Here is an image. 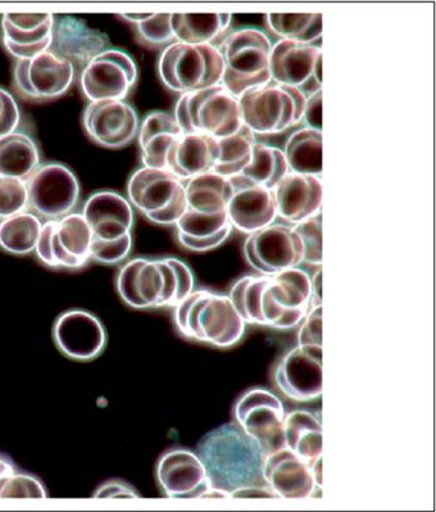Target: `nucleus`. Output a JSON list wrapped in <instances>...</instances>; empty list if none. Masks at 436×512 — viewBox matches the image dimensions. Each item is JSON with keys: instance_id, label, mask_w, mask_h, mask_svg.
I'll return each instance as SVG.
<instances>
[{"instance_id": "aec40b11", "label": "nucleus", "mask_w": 436, "mask_h": 512, "mask_svg": "<svg viewBox=\"0 0 436 512\" xmlns=\"http://www.w3.org/2000/svg\"><path fill=\"white\" fill-rule=\"evenodd\" d=\"M108 48H111V40L106 33L93 29L80 18L54 15L52 45L49 51L71 62L76 75Z\"/></svg>"}, {"instance_id": "4c0bfd02", "label": "nucleus", "mask_w": 436, "mask_h": 512, "mask_svg": "<svg viewBox=\"0 0 436 512\" xmlns=\"http://www.w3.org/2000/svg\"><path fill=\"white\" fill-rule=\"evenodd\" d=\"M58 220L44 221L42 233L36 244L34 255L44 267L52 270H81L89 265L88 260L67 253L58 242Z\"/></svg>"}, {"instance_id": "09e8293b", "label": "nucleus", "mask_w": 436, "mask_h": 512, "mask_svg": "<svg viewBox=\"0 0 436 512\" xmlns=\"http://www.w3.org/2000/svg\"><path fill=\"white\" fill-rule=\"evenodd\" d=\"M167 261L174 267L177 280H179V291H177L175 303L177 305V303L183 301L184 298L195 291L194 274L190 267L185 262L179 260V258L167 257Z\"/></svg>"}, {"instance_id": "cd10ccee", "label": "nucleus", "mask_w": 436, "mask_h": 512, "mask_svg": "<svg viewBox=\"0 0 436 512\" xmlns=\"http://www.w3.org/2000/svg\"><path fill=\"white\" fill-rule=\"evenodd\" d=\"M38 140L25 128L0 138V176L29 180L42 166Z\"/></svg>"}, {"instance_id": "7c9ffc66", "label": "nucleus", "mask_w": 436, "mask_h": 512, "mask_svg": "<svg viewBox=\"0 0 436 512\" xmlns=\"http://www.w3.org/2000/svg\"><path fill=\"white\" fill-rule=\"evenodd\" d=\"M285 446L288 450L312 464L322 456L324 437L322 425L312 412L299 410L285 416Z\"/></svg>"}, {"instance_id": "37998d69", "label": "nucleus", "mask_w": 436, "mask_h": 512, "mask_svg": "<svg viewBox=\"0 0 436 512\" xmlns=\"http://www.w3.org/2000/svg\"><path fill=\"white\" fill-rule=\"evenodd\" d=\"M48 489L36 475L18 469L0 488V500L7 498H47Z\"/></svg>"}, {"instance_id": "2eb2a0df", "label": "nucleus", "mask_w": 436, "mask_h": 512, "mask_svg": "<svg viewBox=\"0 0 436 512\" xmlns=\"http://www.w3.org/2000/svg\"><path fill=\"white\" fill-rule=\"evenodd\" d=\"M271 76L276 85L301 90L306 97L322 90V49L281 39L272 47Z\"/></svg>"}, {"instance_id": "f8f14e48", "label": "nucleus", "mask_w": 436, "mask_h": 512, "mask_svg": "<svg viewBox=\"0 0 436 512\" xmlns=\"http://www.w3.org/2000/svg\"><path fill=\"white\" fill-rule=\"evenodd\" d=\"M27 189L29 210L45 221L61 220L79 205V179L65 163L43 162L27 180Z\"/></svg>"}, {"instance_id": "6ab92c4d", "label": "nucleus", "mask_w": 436, "mask_h": 512, "mask_svg": "<svg viewBox=\"0 0 436 512\" xmlns=\"http://www.w3.org/2000/svg\"><path fill=\"white\" fill-rule=\"evenodd\" d=\"M229 179L234 193L227 206V216L233 228L252 234L274 224L279 216L274 190L262 187L243 175Z\"/></svg>"}, {"instance_id": "f03ea898", "label": "nucleus", "mask_w": 436, "mask_h": 512, "mask_svg": "<svg viewBox=\"0 0 436 512\" xmlns=\"http://www.w3.org/2000/svg\"><path fill=\"white\" fill-rule=\"evenodd\" d=\"M172 308L177 332L190 341L229 348L244 337L247 324L225 294L195 289Z\"/></svg>"}, {"instance_id": "f3484780", "label": "nucleus", "mask_w": 436, "mask_h": 512, "mask_svg": "<svg viewBox=\"0 0 436 512\" xmlns=\"http://www.w3.org/2000/svg\"><path fill=\"white\" fill-rule=\"evenodd\" d=\"M83 128L99 147L121 149L138 138V113L126 101L89 102L83 113Z\"/></svg>"}, {"instance_id": "6e6d98bb", "label": "nucleus", "mask_w": 436, "mask_h": 512, "mask_svg": "<svg viewBox=\"0 0 436 512\" xmlns=\"http://www.w3.org/2000/svg\"><path fill=\"white\" fill-rule=\"evenodd\" d=\"M222 500V498H230V493L224 491V489L211 487L207 492H204L201 496V500Z\"/></svg>"}, {"instance_id": "dca6fc26", "label": "nucleus", "mask_w": 436, "mask_h": 512, "mask_svg": "<svg viewBox=\"0 0 436 512\" xmlns=\"http://www.w3.org/2000/svg\"><path fill=\"white\" fill-rule=\"evenodd\" d=\"M53 342L67 359L89 362L106 350V326L98 316L83 308L62 312L53 324Z\"/></svg>"}, {"instance_id": "4d7b16f0", "label": "nucleus", "mask_w": 436, "mask_h": 512, "mask_svg": "<svg viewBox=\"0 0 436 512\" xmlns=\"http://www.w3.org/2000/svg\"><path fill=\"white\" fill-rule=\"evenodd\" d=\"M311 470L316 486L322 488V456L312 462Z\"/></svg>"}, {"instance_id": "8fccbe9b", "label": "nucleus", "mask_w": 436, "mask_h": 512, "mask_svg": "<svg viewBox=\"0 0 436 512\" xmlns=\"http://www.w3.org/2000/svg\"><path fill=\"white\" fill-rule=\"evenodd\" d=\"M303 120L307 122L308 128L322 131V90L307 98Z\"/></svg>"}, {"instance_id": "72a5a7b5", "label": "nucleus", "mask_w": 436, "mask_h": 512, "mask_svg": "<svg viewBox=\"0 0 436 512\" xmlns=\"http://www.w3.org/2000/svg\"><path fill=\"white\" fill-rule=\"evenodd\" d=\"M53 25L54 22L40 30L21 31L0 18V44L13 60H31L51 49Z\"/></svg>"}, {"instance_id": "c756f323", "label": "nucleus", "mask_w": 436, "mask_h": 512, "mask_svg": "<svg viewBox=\"0 0 436 512\" xmlns=\"http://www.w3.org/2000/svg\"><path fill=\"white\" fill-rule=\"evenodd\" d=\"M231 13H172L175 40L190 45H207L226 33Z\"/></svg>"}, {"instance_id": "ea45409f", "label": "nucleus", "mask_w": 436, "mask_h": 512, "mask_svg": "<svg viewBox=\"0 0 436 512\" xmlns=\"http://www.w3.org/2000/svg\"><path fill=\"white\" fill-rule=\"evenodd\" d=\"M29 211L27 181L0 176V221Z\"/></svg>"}, {"instance_id": "473e14b6", "label": "nucleus", "mask_w": 436, "mask_h": 512, "mask_svg": "<svg viewBox=\"0 0 436 512\" xmlns=\"http://www.w3.org/2000/svg\"><path fill=\"white\" fill-rule=\"evenodd\" d=\"M283 152L290 171L316 176L322 174V131L310 128L295 131Z\"/></svg>"}, {"instance_id": "0eeeda50", "label": "nucleus", "mask_w": 436, "mask_h": 512, "mask_svg": "<svg viewBox=\"0 0 436 512\" xmlns=\"http://www.w3.org/2000/svg\"><path fill=\"white\" fill-rule=\"evenodd\" d=\"M116 291L125 305L135 310L174 307L179 280L167 257L151 260L136 257L122 264Z\"/></svg>"}, {"instance_id": "a878e982", "label": "nucleus", "mask_w": 436, "mask_h": 512, "mask_svg": "<svg viewBox=\"0 0 436 512\" xmlns=\"http://www.w3.org/2000/svg\"><path fill=\"white\" fill-rule=\"evenodd\" d=\"M174 115L153 111L140 122L138 142L144 167L166 169L168 151L183 135Z\"/></svg>"}, {"instance_id": "9b49d317", "label": "nucleus", "mask_w": 436, "mask_h": 512, "mask_svg": "<svg viewBox=\"0 0 436 512\" xmlns=\"http://www.w3.org/2000/svg\"><path fill=\"white\" fill-rule=\"evenodd\" d=\"M138 83V66L124 49L108 48L80 71L81 93L89 102L126 101Z\"/></svg>"}, {"instance_id": "4468645a", "label": "nucleus", "mask_w": 436, "mask_h": 512, "mask_svg": "<svg viewBox=\"0 0 436 512\" xmlns=\"http://www.w3.org/2000/svg\"><path fill=\"white\" fill-rule=\"evenodd\" d=\"M244 256L258 273L272 276L301 265L304 249L293 226L272 224L248 234L244 242Z\"/></svg>"}, {"instance_id": "a19ab883", "label": "nucleus", "mask_w": 436, "mask_h": 512, "mask_svg": "<svg viewBox=\"0 0 436 512\" xmlns=\"http://www.w3.org/2000/svg\"><path fill=\"white\" fill-rule=\"evenodd\" d=\"M171 18L172 13H152L148 20L135 25V33L140 43L148 47H161V45L175 43Z\"/></svg>"}, {"instance_id": "603ef678", "label": "nucleus", "mask_w": 436, "mask_h": 512, "mask_svg": "<svg viewBox=\"0 0 436 512\" xmlns=\"http://www.w3.org/2000/svg\"><path fill=\"white\" fill-rule=\"evenodd\" d=\"M17 470L18 468L15 461H13L11 457L4 455V453H0V488H2L3 483L6 482L9 475H12Z\"/></svg>"}, {"instance_id": "58836bf2", "label": "nucleus", "mask_w": 436, "mask_h": 512, "mask_svg": "<svg viewBox=\"0 0 436 512\" xmlns=\"http://www.w3.org/2000/svg\"><path fill=\"white\" fill-rule=\"evenodd\" d=\"M57 238L62 248L71 256L90 261L93 231L83 214L72 212L58 220Z\"/></svg>"}, {"instance_id": "393cba45", "label": "nucleus", "mask_w": 436, "mask_h": 512, "mask_svg": "<svg viewBox=\"0 0 436 512\" xmlns=\"http://www.w3.org/2000/svg\"><path fill=\"white\" fill-rule=\"evenodd\" d=\"M220 142L206 134H183L167 154L166 169L186 181L215 170Z\"/></svg>"}, {"instance_id": "bb28decb", "label": "nucleus", "mask_w": 436, "mask_h": 512, "mask_svg": "<svg viewBox=\"0 0 436 512\" xmlns=\"http://www.w3.org/2000/svg\"><path fill=\"white\" fill-rule=\"evenodd\" d=\"M175 226L177 242L193 252L212 251L222 246L234 229L227 212L207 215L190 210H186Z\"/></svg>"}, {"instance_id": "6e6552de", "label": "nucleus", "mask_w": 436, "mask_h": 512, "mask_svg": "<svg viewBox=\"0 0 436 512\" xmlns=\"http://www.w3.org/2000/svg\"><path fill=\"white\" fill-rule=\"evenodd\" d=\"M127 199L153 224L175 226L188 210L185 183L167 169L140 167L127 181Z\"/></svg>"}, {"instance_id": "79ce46f5", "label": "nucleus", "mask_w": 436, "mask_h": 512, "mask_svg": "<svg viewBox=\"0 0 436 512\" xmlns=\"http://www.w3.org/2000/svg\"><path fill=\"white\" fill-rule=\"evenodd\" d=\"M293 229L302 240L303 262L308 265L322 266V215L317 214L310 219L294 224Z\"/></svg>"}, {"instance_id": "de8ad7c7", "label": "nucleus", "mask_w": 436, "mask_h": 512, "mask_svg": "<svg viewBox=\"0 0 436 512\" xmlns=\"http://www.w3.org/2000/svg\"><path fill=\"white\" fill-rule=\"evenodd\" d=\"M93 497L97 500H135L140 498V493L125 480L111 479L95 489Z\"/></svg>"}, {"instance_id": "c9c22d12", "label": "nucleus", "mask_w": 436, "mask_h": 512, "mask_svg": "<svg viewBox=\"0 0 436 512\" xmlns=\"http://www.w3.org/2000/svg\"><path fill=\"white\" fill-rule=\"evenodd\" d=\"M288 172H290L288 161L281 149L256 142L251 165L240 175L262 187L274 190Z\"/></svg>"}, {"instance_id": "5fc2aeb1", "label": "nucleus", "mask_w": 436, "mask_h": 512, "mask_svg": "<svg viewBox=\"0 0 436 512\" xmlns=\"http://www.w3.org/2000/svg\"><path fill=\"white\" fill-rule=\"evenodd\" d=\"M152 16V13H124V15H117L118 18H122L131 25H138L140 22L148 20Z\"/></svg>"}, {"instance_id": "c03bdc74", "label": "nucleus", "mask_w": 436, "mask_h": 512, "mask_svg": "<svg viewBox=\"0 0 436 512\" xmlns=\"http://www.w3.org/2000/svg\"><path fill=\"white\" fill-rule=\"evenodd\" d=\"M133 244V234L111 240V242L93 238L92 247H90V261L106 266L124 264L133 251Z\"/></svg>"}, {"instance_id": "49530a36", "label": "nucleus", "mask_w": 436, "mask_h": 512, "mask_svg": "<svg viewBox=\"0 0 436 512\" xmlns=\"http://www.w3.org/2000/svg\"><path fill=\"white\" fill-rule=\"evenodd\" d=\"M298 346L322 347V305L312 306L304 316V323L298 335Z\"/></svg>"}, {"instance_id": "f257e3e1", "label": "nucleus", "mask_w": 436, "mask_h": 512, "mask_svg": "<svg viewBox=\"0 0 436 512\" xmlns=\"http://www.w3.org/2000/svg\"><path fill=\"white\" fill-rule=\"evenodd\" d=\"M199 459L206 468L211 486L235 489L262 486L266 456L238 423H226L211 430L197 444Z\"/></svg>"}, {"instance_id": "2f4dec72", "label": "nucleus", "mask_w": 436, "mask_h": 512, "mask_svg": "<svg viewBox=\"0 0 436 512\" xmlns=\"http://www.w3.org/2000/svg\"><path fill=\"white\" fill-rule=\"evenodd\" d=\"M43 224V220L30 210L0 221V248L12 256L33 255Z\"/></svg>"}, {"instance_id": "9d476101", "label": "nucleus", "mask_w": 436, "mask_h": 512, "mask_svg": "<svg viewBox=\"0 0 436 512\" xmlns=\"http://www.w3.org/2000/svg\"><path fill=\"white\" fill-rule=\"evenodd\" d=\"M75 80L74 65L51 51L15 61L12 67L13 92L25 102L56 101L68 93Z\"/></svg>"}, {"instance_id": "5701e85b", "label": "nucleus", "mask_w": 436, "mask_h": 512, "mask_svg": "<svg viewBox=\"0 0 436 512\" xmlns=\"http://www.w3.org/2000/svg\"><path fill=\"white\" fill-rule=\"evenodd\" d=\"M263 479L285 500H307L320 489L313 479L311 465L286 447L266 457Z\"/></svg>"}, {"instance_id": "1a4fd4ad", "label": "nucleus", "mask_w": 436, "mask_h": 512, "mask_svg": "<svg viewBox=\"0 0 436 512\" xmlns=\"http://www.w3.org/2000/svg\"><path fill=\"white\" fill-rule=\"evenodd\" d=\"M243 125L254 134H277L299 124L307 97L301 90L283 85H266L238 98Z\"/></svg>"}, {"instance_id": "39448f33", "label": "nucleus", "mask_w": 436, "mask_h": 512, "mask_svg": "<svg viewBox=\"0 0 436 512\" xmlns=\"http://www.w3.org/2000/svg\"><path fill=\"white\" fill-rule=\"evenodd\" d=\"M312 301L311 278L306 271L289 269L262 275L257 299V325L279 330L302 323Z\"/></svg>"}, {"instance_id": "4be33fe9", "label": "nucleus", "mask_w": 436, "mask_h": 512, "mask_svg": "<svg viewBox=\"0 0 436 512\" xmlns=\"http://www.w3.org/2000/svg\"><path fill=\"white\" fill-rule=\"evenodd\" d=\"M81 214L92 229L93 238L111 242L133 234L134 208L120 193L99 190L86 199Z\"/></svg>"}, {"instance_id": "7ed1b4c3", "label": "nucleus", "mask_w": 436, "mask_h": 512, "mask_svg": "<svg viewBox=\"0 0 436 512\" xmlns=\"http://www.w3.org/2000/svg\"><path fill=\"white\" fill-rule=\"evenodd\" d=\"M217 48L224 61L221 85L234 97L271 83L272 44L263 31L253 27L236 30Z\"/></svg>"}, {"instance_id": "3c124183", "label": "nucleus", "mask_w": 436, "mask_h": 512, "mask_svg": "<svg viewBox=\"0 0 436 512\" xmlns=\"http://www.w3.org/2000/svg\"><path fill=\"white\" fill-rule=\"evenodd\" d=\"M230 498L245 500V498H280L272 489L267 486H249L235 489L230 493Z\"/></svg>"}, {"instance_id": "ddd939ff", "label": "nucleus", "mask_w": 436, "mask_h": 512, "mask_svg": "<svg viewBox=\"0 0 436 512\" xmlns=\"http://www.w3.org/2000/svg\"><path fill=\"white\" fill-rule=\"evenodd\" d=\"M236 423L260 446L263 455L285 448V409L280 398L266 389H252L235 406Z\"/></svg>"}, {"instance_id": "864d4df0", "label": "nucleus", "mask_w": 436, "mask_h": 512, "mask_svg": "<svg viewBox=\"0 0 436 512\" xmlns=\"http://www.w3.org/2000/svg\"><path fill=\"white\" fill-rule=\"evenodd\" d=\"M312 284V306L322 305V266H319L311 279Z\"/></svg>"}, {"instance_id": "e433bc0d", "label": "nucleus", "mask_w": 436, "mask_h": 512, "mask_svg": "<svg viewBox=\"0 0 436 512\" xmlns=\"http://www.w3.org/2000/svg\"><path fill=\"white\" fill-rule=\"evenodd\" d=\"M266 22L272 33L280 36L281 39L311 45L321 40V13H306V15L270 13L266 16Z\"/></svg>"}, {"instance_id": "423d86ee", "label": "nucleus", "mask_w": 436, "mask_h": 512, "mask_svg": "<svg viewBox=\"0 0 436 512\" xmlns=\"http://www.w3.org/2000/svg\"><path fill=\"white\" fill-rule=\"evenodd\" d=\"M158 75L168 90L181 95L220 85L224 61L216 45H167L158 60Z\"/></svg>"}, {"instance_id": "c85d7f7f", "label": "nucleus", "mask_w": 436, "mask_h": 512, "mask_svg": "<svg viewBox=\"0 0 436 512\" xmlns=\"http://www.w3.org/2000/svg\"><path fill=\"white\" fill-rule=\"evenodd\" d=\"M184 183L188 210L207 215L227 212V206L234 193L229 178L211 171L194 176Z\"/></svg>"}, {"instance_id": "f704fd0d", "label": "nucleus", "mask_w": 436, "mask_h": 512, "mask_svg": "<svg viewBox=\"0 0 436 512\" xmlns=\"http://www.w3.org/2000/svg\"><path fill=\"white\" fill-rule=\"evenodd\" d=\"M220 156L216 163L215 172L225 178L240 175L252 162L253 147L256 144V134L247 126H242L231 137L218 139Z\"/></svg>"}, {"instance_id": "b1692460", "label": "nucleus", "mask_w": 436, "mask_h": 512, "mask_svg": "<svg viewBox=\"0 0 436 512\" xmlns=\"http://www.w3.org/2000/svg\"><path fill=\"white\" fill-rule=\"evenodd\" d=\"M277 214L298 224L320 214L322 181L320 176L288 172L274 189Z\"/></svg>"}, {"instance_id": "a211bd4d", "label": "nucleus", "mask_w": 436, "mask_h": 512, "mask_svg": "<svg viewBox=\"0 0 436 512\" xmlns=\"http://www.w3.org/2000/svg\"><path fill=\"white\" fill-rule=\"evenodd\" d=\"M275 382L290 400L307 402L322 394V347L298 346L275 370Z\"/></svg>"}, {"instance_id": "412c9836", "label": "nucleus", "mask_w": 436, "mask_h": 512, "mask_svg": "<svg viewBox=\"0 0 436 512\" xmlns=\"http://www.w3.org/2000/svg\"><path fill=\"white\" fill-rule=\"evenodd\" d=\"M156 474L158 484L168 498H201L212 487L197 453L184 448L163 453Z\"/></svg>"}, {"instance_id": "20e7f679", "label": "nucleus", "mask_w": 436, "mask_h": 512, "mask_svg": "<svg viewBox=\"0 0 436 512\" xmlns=\"http://www.w3.org/2000/svg\"><path fill=\"white\" fill-rule=\"evenodd\" d=\"M174 116L184 134L216 139L231 137L243 126L238 98L221 84L181 95Z\"/></svg>"}, {"instance_id": "a18cd8bd", "label": "nucleus", "mask_w": 436, "mask_h": 512, "mask_svg": "<svg viewBox=\"0 0 436 512\" xmlns=\"http://www.w3.org/2000/svg\"><path fill=\"white\" fill-rule=\"evenodd\" d=\"M22 112L15 95L0 86V138L20 129Z\"/></svg>"}]
</instances>
